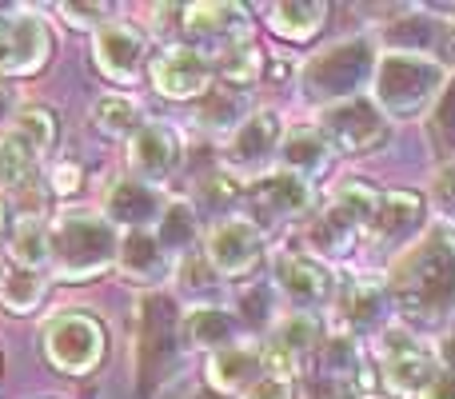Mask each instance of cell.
Returning <instances> with one entry per match:
<instances>
[{
	"mask_svg": "<svg viewBox=\"0 0 455 399\" xmlns=\"http://www.w3.org/2000/svg\"><path fill=\"white\" fill-rule=\"evenodd\" d=\"M392 307L419 328H440L455 320V232L432 227L411 248H403L387 275Z\"/></svg>",
	"mask_w": 455,
	"mask_h": 399,
	"instance_id": "1",
	"label": "cell"
},
{
	"mask_svg": "<svg viewBox=\"0 0 455 399\" xmlns=\"http://www.w3.org/2000/svg\"><path fill=\"white\" fill-rule=\"evenodd\" d=\"M379 64V40L360 32V36H344L323 44L312 52L299 68V96L315 108H331V104L355 100L363 88L371 84Z\"/></svg>",
	"mask_w": 455,
	"mask_h": 399,
	"instance_id": "2",
	"label": "cell"
},
{
	"mask_svg": "<svg viewBox=\"0 0 455 399\" xmlns=\"http://www.w3.org/2000/svg\"><path fill=\"white\" fill-rule=\"evenodd\" d=\"M440 371V355L419 336L403 328H387L376 339V360H363L360 368V399H419Z\"/></svg>",
	"mask_w": 455,
	"mask_h": 399,
	"instance_id": "3",
	"label": "cell"
},
{
	"mask_svg": "<svg viewBox=\"0 0 455 399\" xmlns=\"http://www.w3.org/2000/svg\"><path fill=\"white\" fill-rule=\"evenodd\" d=\"M451 72L435 56L416 52H379L376 76H371V100L387 120H419L440 100Z\"/></svg>",
	"mask_w": 455,
	"mask_h": 399,
	"instance_id": "4",
	"label": "cell"
},
{
	"mask_svg": "<svg viewBox=\"0 0 455 399\" xmlns=\"http://www.w3.org/2000/svg\"><path fill=\"white\" fill-rule=\"evenodd\" d=\"M180 307H176L172 296L152 291L136 304V387L144 395H156L180 371Z\"/></svg>",
	"mask_w": 455,
	"mask_h": 399,
	"instance_id": "5",
	"label": "cell"
},
{
	"mask_svg": "<svg viewBox=\"0 0 455 399\" xmlns=\"http://www.w3.org/2000/svg\"><path fill=\"white\" fill-rule=\"evenodd\" d=\"M48 240H52V259L48 264L68 283L96 280L100 272H108L116 264L120 251L116 227L104 216H96V211H64L52 224Z\"/></svg>",
	"mask_w": 455,
	"mask_h": 399,
	"instance_id": "6",
	"label": "cell"
},
{
	"mask_svg": "<svg viewBox=\"0 0 455 399\" xmlns=\"http://www.w3.org/2000/svg\"><path fill=\"white\" fill-rule=\"evenodd\" d=\"M376 208H379V196L368 184L347 180L344 188H336L331 200L307 224V256L323 259V264L328 259H344L352 251V243L368 232Z\"/></svg>",
	"mask_w": 455,
	"mask_h": 399,
	"instance_id": "7",
	"label": "cell"
},
{
	"mask_svg": "<svg viewBox=\"0 0 455 399\" xmlns=\"http://www.w3.org/2000/svg\"><path fill=\"white\" fill-rule=\"evenodd\" d=\"M44 355L64 376H88L104 360V323L88 312H64L44 328Z\"/></svg>",
	"mask_w": 455,
	"mask_h": 399,
	"instance_id": "8",
	"label": "cell"
},
{
	"mask_svg": "<svg viewBox=\"0 0 455 399\" xmlns=\"http://www.w3.org/2000/svg\"><path fill=\"white\" fill-rule=\"evenodd\" d=\"M392 291L387 280H347L344 288H336L331 299V323H336V336L347 339H368V336H384L387 331V315H392Z\"/></svg>",
	"mask_w": 455,
	"mask_h": 399,
	"instance_id": "9",
	"label": "cell"
},
{
	"mask_svg": "<svg viewBox=\"0 0 455 399\" xmlns=\"http://www.w3.org/2000/svg\"><path fill=\"white\" fill-rule=\"evenodd\" d=\"M280 140H283V124L272 108L248 112V120H243L224 144L228 172H232L235 180L248 176V184L259 180V176H267L275 164V156H280Z\"/></svg>",
	"mask_w": 455,
	"mask_h": 399,
	"instance_id": "10",
	"label": "cell"
},
{
	"mask_svg": "<svg viewBox=\"0 0 455 399\" xmlns=\"http://www.w3.org/2000/svg\"><path fill=\"white\" fill-rule=\"evenodd\" d=\"M243 200L251 208V224L264 232V224H291V219L312 216L315 208V184L299 180V176L283 172V168H272L267 176L251 180L243 188Z\"/></svg>",
	"mask_w": 455,
	"mask_h": 399,
	"instance_id": "11",
	"label": "cell"
},
{
	"mask_svg": "<svg viewBox=\"0 0 455 399\" xmlns=\"http://www.w3.org/2000/svg\"><path fill=\"white\" fill-rule=\"evenodd\" d=\"M204 259L220 280H243L264 259V232L248 216H220L204 235Z\"/></svg>",
	"mask_w": 455,
	"mask_h": 399,
	"instance_id": "12",
	"label": "cell"
},
{
	"mask_svg": "<svg viewBox=\"0 0 455 399\" xmlns=\"http://www.w3.org/2000/svg\"><path fill=\"white\" fill-rule=\"evenodd\" d=\"M387 124L392 120L376 108L371 96H355V100L331 104L320 112V132L336 152H368L387 140Z\"/></svg>",
	"mask_w": 455,
	"mask_h": 399,
	"instance_id": "13",
	"label": "cell"
},
{
	"mask_svg": "<svg viewBox=\"0 0 455 399\" xmlns=\"http://www.w3.org/2000/svg\"><path fill=\"white\" fill-rule=\"evenodd\" d=\"M92 60L112 84H140L148 68V36L136 24L104 20L92 36Z\"/></svg>",
	"mask_w": 455,
	"mask_h": 399,
	"instance_id": "14",
	"label": "cell"
},
{
	"mask_svg": "<svg viewBox=\"0 0 455 399\" xmlns=\"http://www.w3.org/2000/svg\"><path fill=\"white\" fill-rule=\"evenodd\" d=\"M275 291L288 299L296 312H320L336 299V275L323 259L307 251H288L275 259Z\"/></svg>",
	"mask_w": 455,
	"mask_h": 399,
	"instance_id": "15",
	"label": "cell"
},
{
	"mask_svg": "<svg viewBox=\"0 0 455 399\" xmlns=\"http://www.w3.org/2000/svg\"><path fill=\"white\" fill-rule=\"evenodd\" d=\"M212 56L200 52L192 44H168L164 52L152 60V84H156L160 96L168 100H196V96H208L212 88Z\"/></svg>",
	"mask_w": 455,
	"mask_h": 399,
	"instance_id": "16",
	"label": "cell"
},
{
	"mask_svg": "<svg viewBox=\"0 0 455 399\" xmlns=\"http://www.w3.org/2000/svg\"><path fill=\"white\" fill-rule=\"evenodd\" d=\"M184 44L216 52L251 40V16L243 4H188L184 8Z\"/></svg>",
	"mask_w": 455,
	"mask_h": 399,
	"instance_id": "17",
	"label": "cell"
},
{
	"mask_svg": "<svg viewBox=\"0 0 455 399\" xmlns=\"http://www.w3.org/2000/svg\"><path fill=\"white\" fill-rule=\"evenodd\" d=\"M323 320L312 312H291L283 320H275L272 336L264 344V363L267 371H280V376H291L296 368H304L312 360V352L323 344Z\"/></svg>",
	"mask_w": 455,
	"mask_h": 399,
	"instance_id": "18",
	"label": "cell"
},
{
	"mask_svg": "<svg viewBox=\"0 0 455 399\" xmlns=\"http://www.w3.org/2000/svg\"><path fill=\"white\" fill-rule=\"evenodd\" d=\"M180 156H184V144H180V132L172 124H160V120H148L140 132L128 140V168H132L136 180L144 184H164L168 176L180 168Z\"/></svg>",
	"mask_w": 455,
	"mask_h": 399,
	"instance_id": "19",
	"label": "cell"
},
{
	"mask_svg": "<svg viewBox=\"0 0 455 399\" xmlns=\"http://www.w3.org/2000/svg\"><path fill=\"white\" fill-rule=\"evenodd\" d=\"M427 203L419 192H384L379 208L368 224V235L376 248H411L416 235H424Z\"/></svg>",
	"mask_w": 455,
	"mask_h": 399,
	"instance_id": "20",
	"label": "cell"
},
{
	"mask_svg": "<svg viewBox=\"0 0 455 399\" xmlns=\"http://www.w3.org/2000/svg\"><path fill=\"white\" fill-rule=\"evenodd\" d=\"M160 216H164V196H160V188L136 180V176L116 180L108 188V196H104V219H108L112 227L120 224V227H128V232H148V224H160Z\"/></svg>",
	"mask_w": 455,
	"mask_h": 399,
	"instance_id": "21",
	"label": "cell"
},
{
	"mask_svg": "<svg viewBox=\"0 0 455 399\" xmlns=\"http://www.w3.org/2000/svg\"><path fill=\"white\" fill-rule=\"evenodd\" d=\"M331 160H336V148H331L328 136L320 132V124H296L283 132L275 164H280L283 172L299 176V180L315 184L331 168Z\"/></svg>",
	"mask_w": 455,
	"mask_h": 399,
	"instance_id": "22",
	"label": "cell"
},
{
	"mask_svg": "<svg viewBox=\"0 0 455 399\" xmlns=\"http://www.w3.org/2000/svg\"><path fill=\"white\" fill-rule=\"evenodd\" d=\"M264 371H267L264 344H243L240 339V344L208 355V384H212L220 395H243Z\"/></svg>",
	"mask_w": 455,
	"mask_h": 399,
	"instance_id": "23",
	"label": "cell"
},
{
	"mask_svg": "<svg viewBox=\"0 0 455 399\" xmlns=\"http://www.w3.org/2000/svg\"><path fill=\"white\" fill-rule=\"evenodd\" d=\"M180 331H184V347H196V352H224V347L240 344V320L235 312L216 304H196L180 315Z\"/></svg>",
	"mask_w": 455,
	"mask_h": 399,
	"instance_id": "24",
	"label": "cell"
},
{
	"mask_svg": "<svg viewBox=\"0 0 455 399\" xmlns=\"http://www.w3.org/2000/svg\"><path fill=\"white\" fill-rule=\"evenodd\" d=\"M116 267L132 283H160L172 275V256L156 240V232H128V235H120Z\"/></svg>",
	"mask_w": 455,
	"mask_h": 399,
	"instance_id": "25",
	"label": "cell"
},
{
	"mask_svg": "<svg viewBox=\"0 0 455 399\" xmlns=\"http://www.w3.org/2000/svg\"><path fill=\"white\" fill-rule=\"evenodd\" d=\"M12 24V76H32L52 56V32L32 12H8Z\"/></svg>",
	"mask_w": 455,
	"mask_h": 399,
	"instance_id": "26",
	"label": "cell"
},
{
	"mask_svg": "<svg viewBox=\"0 0 455 399\" xmlns=\"http://www.w3.org/2000/svg\"><path fill=\"white\" fill-rule=\"evenodd\" d=\"M307 376H328V379H360V368H363V352L355 339L347 336H323V344L312 352V360L304 363Z\"/></svg>",
	"mask_w": 455,
	"mask_h": 399,
	"instance_id": "27",
	"label": "cell"
},
{
	"mask_svg": "<svg viewBox=\"0 0 455 399\" xmlns=\"http://www.w3.org/2000/svg\"><path fill=\"white\" fill-rule=\"evenodd\" d=\"M323 20H328V8L312 4V0H283V4L267 8V28L280 40H296V44L312 40L323 28Z\"/></svg>",
	"mask_w": 455,
	"mask_h": 399,
	"instance_id": "28",
	"label": "cell"
},
{
	"mask_svg": "<svg viewBox=\"0 0 455 399\" xmlns=\"http://www.w3.org/2000/svg\"><path fill=\"white\" fill-rule=\"evenodd\" d=\"M443 36V24H435L424 12H408V16H392L384 24V52H416V56H432L427 48Z\"/></svg>",
	"mask_w": 455,
	"mask_h": 399,
	"instance_id": "29",
	"label": "cell"
},
{
	"mask_svg": "<svg viewBox=\"0 0 455 399\" xmlns=\"http://www.w3.org/2000/svg\"><path fill=\"white\" fill-rule=\"evenodd\" d=\"M156 240L164 243L168 256H184V251L196 248L200 240V216L188 200H172L164 203V216H160V227H156Z\"/></svg>",
	"mask_w": 455,
	"mask_h": 399,
	"instance_id": "30",
	"label": "cell"
},
{
	"mask_svg": "<svg viewBox=\"0 0 455 399\" xmlns=\"http://www.w3.org/2000/svg\"><path fill=\"white\" fill-rule=\"evenodd\" d=\"M48 296V280L36 272V267H8L0 275V304L8 307L12 315H28L40 307V299Z\"/></svg>",
	"mask_w": 455,
	"mask_h": 399,
	"instance_id": "31",
	"label": "cell"
},
{
	"mask_svg": "<svg viewBox=\"0 0 455 399\" xmlns=\"http://www.w3.org/2000/svg\"><path fill=\"white\" fill-rule=\"evenodd\" d=\"M212 68H216V76L224 80V88L240 92V88H251L259 76H264V52H259L251 40H243V44L224 48V52L212 60Z\"/></svg>",
	"mask_w": 455,
	"mask_h": 399,
	"instance_id": "32",
	"label": "cell"
},
{
	"mask_svg": "<svg viewBox=\"0 0 455 399\" xmlns=\"http://www.w3.org/2000/svg\"><path fill=\"white\" fill-rule=\"evenodd\" d=\"M196 120H200V128H208V132L232 136L235 128L248 120V104H243V96L232 92V88H216V92L208 88V96H204V104H200Z\"/></svg>",
	"mask_w": 455,
	"mask_h": 399,
	"instance_id": "33",
	"label": "cell"
},
{
	"mask_svg": "<svg viewBox=\"0 0 455 399\" xmlns=\"http://www.w3.org/2000/svg\"><path fill=\"white\" fill-rule=\"evenodd\" d=\"M12 136L24 140L40 156V152L56 148V140H60V120H56V112L44 108V104H24L12 116Z\"/></svg>",
	"mask_w": 455,
	"mask_h": 399,
	"instance_id": "34",
	"label": "cell"
},
{
	"mask_svg": "<svg viewBox=\"0 0 455 399\" xmlns=\"http://www.w3.org/2000/svg\"><path fill=\"white\" fill-rule=\"evenodd\" d=\"M92 124L100 136H112V140H132L144 128L140 108H136L128 96H100L92 104Z\"/></svg>",
	"mask_w": 455,
	"mask_h": 399,
	"instance_id": "35",
	"label": "cell"
},
{
	"mask_svg": "<svg viewBox=\"0 0 455 399\" xmlns=\"http://www.w3.org/2000/svg\"><path fill=\"white\" fill-rule=\"evenodd\" d=\"M12 259L20 267H44L52 259V240H48V227L40 216H24L12 227Z\"/></svg>",
	"mask_w": 455,
	"mask_h": 399,
	"instance_id": "36",
	"label": "cell"
},
{
	"mask_svg": "<svg viewBox=\"0 0 455 399\" xmlns=\"http://www.w3.org/2000/svg\"><path fill=\"white\" fill-rule=\"evenodd\" d=\"M427 140H432V148L443 156V164L455 160V76L443 84L440 100L427 112Z\"/></svg>",
	"mask_w": 455,
	"mask_h": 399,
	"instance_id": "37",
	"label": "cell"
},
{
	"mask_svg": "<svg viewBox=\"0 0 455 399\" xmlns=\"http://www.w3.org/2000/svg\"><path fill=\"white\" fill-rule=\"evenodd\" d=\"M32 168H36V152H32L24 140H16L12 132L0 136V192L24 188Z\"/></svg>",
	"mask_w": 455,
	"mask_h": 399,
	"instance_id": "38",
	"label": "cell"
},
{
	"mask_svg": "<svg viewBox=\"0 0 455 399\" xmlns=\"http://www.w3.org/2000/svg\"><path fill=\"white\" fill-rule=\"evenodd\" d=\"M235 320L243 323V328L251 331H264V328H275V291L267 288V283H256V288H248L240 299H235Z\"/></svg>",
	"mask_w": 455,
	"mask_h": 399,
	"instance_id": "39",
	"label": "cell"
},
{
	"mask_svg": "<svg viewBox=\"0 0 455 399\" xmlns=\"http://www.w3.org/2000/svg\"><path fill=\"white\" fill-rule=\"evenodd\" d=\"M243 188H248V184H240L228 168H220V172H208L204 180H200V203L212 211H228V208H235Z\"/></svg>",
	"mask_w": 455,
	"mask_h": 399,
	"instance_id": "40",
	"label": "cell"
},
{
	"mask_svg": "<svg viewBox=\"0 0 455 399\" xmlns=\"http://www.w3.org/2000/svg\"><path fill=\"white\" fill-rule=\"evenodd\" d=\"M180 283H184V296L204 304V296H212V291L220 288V275L212 272V264H208L204 256H192V259H184V267H180Z\"/></svg>",
	"mask_w": 455,
	"mask_h": 399,
	"instance_id": "41",
	"label": "cell"
},
{
	"mask_svg": "<svg viewBox=\"0 0 455 399\" xmlns=\"http://www.w3.org/2000/svg\"><path fill=\"white\" fill-rule=\"evenodd\" d=\"M432 203H435V211H440L443 219H455V160H448V164L435 172V180H432Z\"/></svg>",
	"mask_w": 455,
	"mask_h": 399,
	"instance_id": "42",
	"label": "cell"
},
{
	"mask_svg": "<svg viewBox=\"0 0 455 399\" xmlns=\"http://www.w3.org/2000/svg\"><path fill=\"white\" fill-rule=\"evenodd\" d=\"M307 399H360V387H355L352 379L307 376Z\"/></svg>",
	"mask_w": 455,
	"mask_h": 399,
	"instance_id": "43",
	"label": "cell"
},
{
	"mask_svg": "<svg viewBox=\"0 0 455 399\" xmlns=\"http://www.w3.org/2000/svg\"><path fill=\"white\" fill-rule=\"evenodd\" d=\"M240 399H291V376H280V371H264L256 384L248 387Z\"/></svg>",
	"mask_w": 455,
	"mask_h": 399,
	"instance_id": "44",
	"label": "cell"
},
{
	"mask_svg": "<svg viewBox=\"0 0 455 399\" xmlns=\"http://www.w3.org/2000/svg\"><path fill=\"white\" fill-rule=\"evenodd\" d=\"M56 12H60L72 28H92V24L100 28V20L112 12V8L108 4H60Z\"/></svg>",
	"mask_w": 455,
	"mask_h": 399,
	"instance_id": "45",
	"label": "cell"
},
{
	"mask_svg": "<svg viewBox=\"0 0 455 399\" xmlns=\"http://www.w3.org/2000/svg\"><path fill=\"white\" fill-rule=\"evenodd\" d=\"M52 188L60 192V196L76 192L80 188V164H72V160H60V164L52 168Z\"/></svg>",
	"mask_w": 455,
	"mask_h": 399,
	"instance_id": "46",
	"label": "cell"
},
{
	"mask_svg": "<svg viewBox=\"0 0 455 399\" xmlns=\"http://www.w3.org/2000/svg\"><path fill=\"white\" fill-rule=\"evenodd\" d=\"M419 399H455V376L440 368V371H435L432 384H427L424 392H419Z\"/></svg>",
	"mask_w": 455,
	"mask_h": 399,
	"instance_id": "47",
	"label": "cell"
},
{
	"mask_svg": "<svg viewBox=\"0 0 455 399\" xmlns=\"http://www.w3.org/2000/svg\"><path fill=\"white\" fill-rule=\"evenodd\" d=\"M12 76V24H8V12L0 16V80Z\"/></svg>",
	"mask_w": 455,
	"mask_h": 399,
	"instance_id": "48",
	"label": "cell"
},
{
	"mask_svg": "<svg viewBox=\"0 0 455 399\" xmlns=\"http://www.w3.org/2000/svg\"><path fill=\"white\" fill-rule=\"evenodd\" d=\"M435 355H440V368L455 376V331H451V336H443V344H440V352H435Z\"/></svg>",
	"mask_w": 455,
	"mask_h": 399,
	"instance_id": "49",
	"label": "cell"
},
{
	"mask_svg": "<svg viewBox=\"0 0 455 399\" xmlns=\"http://www.w3.org/2000/svg\"><path fill=\"white\" fill-rule=\"evenodd\" d=\"M8 224H12V216H8V208H4V200H0V240H4V232H8Z\"/></svg>",
	"mask_w": 455,
	"mask_h": 399,
	"instance_id": "50",
	"label": "cell"
},
{
	"mask_svg": "<svg viewBox=\"0 0 455 399\" xmlns=\"http://www.w3.org/2000/svg\"><path fill=\"white\" fill-rule=\"evenodd\" d=\"M443 40H448V48L455 52V20H451V24H443Z\"/></svg>",
	"mask_w": 455,
	"mask_h": 399,
	"instance_id": "51",
	"label": "cell"
}]
</instances>
